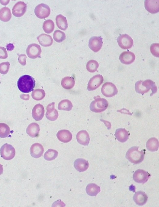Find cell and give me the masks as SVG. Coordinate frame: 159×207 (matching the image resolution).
<instances>
[{
	"instance_id": "cell-15",
	"label": "cell",
	"mask_w": 159,
	"mask_h": 207,
	"mask_svg": "<svg viewBox=\"0 0 159 207\" xmlns=\"http://www.w3.org/2000/svg\"><path fill=\"white\" fill-rule=\"evenodd\" d=\"M146 9L152 14L158 12L159 11V0H146L144 1Z\"/></svg>"
},
{
	"instance_id": "cell-28",
	"label": "cell",
	"mask_w": 159,
	"mask_h": 207,
	"mask_svg": "<svg viewBox=\"0 0 159 207\" xmlns=\"http://www.w3.org/2000/svg\"><path fill=\"white\" fill-rule=\"evenodd\" d=\"M61 84L62 87L65 89H71L75 84L74 78L72 77H65L62 79Z\"/></svg>"
},
{
	"instance_id": "cell-40",
	"label": "cell",
	"mask_w": 159,
	"mask_h": 207,
	"mask_svg": "<svg viewBox=\"0 0 159 207\" xmlns=\"http://www.w3.org/2000/svg\"><path fill=\"white\" fill-rule=\"evenodd\" d=\"M150 51L152 54L155 56H159V44L158 43H153L150 47Z\"/></svg>"
},
{
	"instance_id": "cell-9",
	"label": "cell",
	"mask_w": 159,
	"mask_h": 207,
	"mask_svg": "<svg viewBox=\"0 0 159 207\" xmlns=\"http://www.w3.org/2000/svg\"><path fill=\"white\" fill-rule=\"evenodd\" d=\"M41 52L40 46L36 43H32L29 45L26 50L28 56L32 59L40 58Z\"/></svg>"
},
{
	"instance_id": "cell-38",
	"label": "cell",
	"mask_w": 159,
	"mask_h": 207,
	"mask_svg": "<svg viewBox=\"0 0 159 207\" xmlns=\"http://www.w3.org/2000/svg\"><path fill=\"white\" fill-rule=\"evenodd\" d=\"M142 80H140L136 82L135 90L137 93L143 95L148 92L150 90L147 89L142 84Z\"/></svg>"
},
{
	"instance_id": "cell-13",
	"label": "cell",
	"mask_w": 159,
	"mask_h": 207,
	"mask_svg": "<svg viewBox=\"0 0 159 207\" xmlns=\"http://www.w3.org/2000/svg\"><path fill=\"white\" fill-rule=\"evenodd\" d=\"M55 102H52L49 104L46 108V116L48 119L51 121L56 120L58 116V112L55 108Z\"/></svg>"
},
{
	"instance_id": "cell-29",
	"label": "cell",
	"mask_w": 159,
	"mask_h": 207,
	"mask_svg": "<svg viewBox=\"0 0 159 207\" xmlns=\"http://www.w3.org/2000/svg\"><path fill=\"white\" fill-rule=\"evenodd\" d=\"M12 15L10 9L4 7L0 10V20L4 22L9 21L11 18Z\"/></svg>"
},
{
	"instance_id": "cell-41",
	"label": "cell",
	"mask_w": 159,
	"mask_h": 207,
	"mask_svg": "<svg viewBox=\"0 0 159 207\" xmlns=\"http://www.w3.org/2000/svg\"><path fill=\"white\" fill-rule=\"evenodd\" d=\"M7 57L8 54L6 48L0 46V59H5Z\"/></svg>"
},
{
	"instance_id": "cell-8",
	"label": "cell",
	"mask_w": 159,
	"mask_h": 207,
	"mask_svg": "<svg viewBox=\"0 0 159 207\" xmlns=\"http://www.w3.org/2000/svg\"><path fill=\"white\" fill-rule=\"evenodd\" d=\"M151 175L148 172L139 169L135 171L133 175V179L138 183L144 184L146 183Z\"/></svg>"
},
{
	"instance_id": "cell-4",
	"label": "cell",
	"mask_w": 159,
	"mask_h": 207,
	"mask_svg": "<svg viewBox=\"0 0 159 207\" xmlns=\"http://www.w3.org/2000/svg\"><path fill=\"white\" fill-rule=\"evenodd\" d=\"M16 153L14 148L11 144L6 143L1 147L0 149V154L1 157L6 160L12 159Z\"/></svg>"
},
{
	"instance_id": "cell-36",
	"label": "cell",
	"mask_w": 159,
	"mask_h": 207,
	"mask_svg": "<svg viewBox=\"0 0 159 207\" xmlns=\"http://www.w3.org/2000/svg\"><path fill=\"white\" fill-rule=\"evenodd\" d=\"M99 64L95 60H90L87 63L86 68L87 70L89 72L94 73L97 70Z\"/></svg>"
},
{
	"instance_id": "cell-1",
	"label": "cell",
	"mask_w": 159,
	"mask_h": 207,
	"mask_svg": "<svg viewBox=\"0 0 159 207\" xmlns=\"http://www.w3.org/2000/svg\"><path fill=\"white\" fill-rule=\"evenodd\" d=\"M19 90L24 93H28L33 90L35 85V80L31 76L25 75L20 77L17 82Z\"/></svg>"
},
{
	"instance_id": "cell-31",
	"label": "cell",
	"mask_w": 159,
	"mask_h": 207,
	"mask_svg": "<svg viewBox=\"0 0 159 207\" xmlns=\"http://www.w3.org/2000/svg\"><path fill=\"white\" fill-rule=\"evenodd\" d=\"M142 84L147 89L150 90H151L152 93L150 94L152 96L153 94L156 93L157 90V88L155 82L151 80L148 79L143 81H142Z\"/></svg>"
},
{
	"instance_id": "cell-33",
	"label": "cell",
	"mask_w": 159,
	"mask_h": 207,
	"mask_svg": "<svg viewBox=\"0 0 159 207\" xmlns=\"http://www.w3.org/2000/svg\"><path fill=\"white\" fill-rule=\"evenodd\" d=\"M31 96L34 99L37 101L40 100L45 97V93L43 90L37 89L33 90Z\"/></svg>"
},
{
	"instance_id": "cell-26",
	"label": "cell",
	"mask_w": 159,
	"mask_h": 207,
	"mask_svg": "<svg viewBox=\"0 0 159 207\" xmlns=\"http://www.w3.org/2000/svg\"><path fill=\"white\" fill-rule=\"evenodd\" d=\"M56 23L57 27L62 30H65L68 27L67 20L66 17L61 14L56 16Z\"/></svg>"
},
{
	"instance_id": "cell-45",
	"label": "cell",
	"mask_w": 159,
	"mask_h": 207,
	"mask_svg": "<svg viewBox=\"0 0 159 207\" xmlns=\"http://www.w3.org/2000/svg\"><path fill=\"white\" fill-rule=\"evenodd\" d=\"M3 172V167L2 165L0 164V175Z\"/></svg>"
},
{
	"instance_id": "cell-14",
	"label": "cell",
	"mask_w": 159,
	"mask_h": 207,
	"mask_svg": "<svg viewBox=\"0 0 159 207\" xmlns=\"http://www.w3.org/2000/svg\"><path fill=\"white\" fill-rule=\"evenodd\" d=\"M45 112L43 105L38 103L35 105L32 110V115L33 118L36 121L41 120L43 117Z\"/></svg>"
},
{
	"instance_id": "cell-25",
	"label": "cell",
	"mask_w": 159,
	"mask_h": 207,
	"mask_svg": "<svg viewBox=\"0 0 159 207\" xmlns=\"http://www.w3.org/2000/svg\"><path fill=\"white\" fill-rule=\"evenodd\" d=\"M87 194L91 196H96L100 192V187L94 183L89 184L86 188Z\"/></svg>"
},
{
	"instance_id": "cell-19",
	"label": "cell",
	"mask_w": 159,
	"mask_h": 207,
	"mask_svg": "<svg viewBox=\"0 0 159 207\" xmlns=\"http://www.w3.org/2000/svg\"><path fill=\"white\" fill-rule=\"evenodd\" d=\"M76 138L79 143L84 146H88L90 140L89 134L85 130L79 131L76 134Z\"/></svg>"
},
{
	"instance_id": "cell-3",
	"label": "cell",
	"mask_w": 159,
	"mask_h": 207,
	"mask_svg": "<svg viewBox=\"0 0 159 207\" xmlns=\"http://www.w3.org/2000/svg\"><path fill=\"white\" fill-rule=\"evenodd\" d=\"M94 100L90 105V109L93 112L98 113L104 111L107 108L108 103L107 100L100 96L94 97Z\"/></svg>"
},
{
	"instance_id": "cell-37",
	"label": "cell",
	"mask_w": 159,
	"mask_h": 207,
	"mask_svg": "<svg viewBox=\"0 0 159 207\" xmlns=\"http://www.w3.org/2000/svg\"><path fill=\"white\" fill-rule=\"evenodd\" d=\"M53 37L55 41L59 43L65 40L66 36L64 32L59 30H57L54 32Z\"/></svg>"
},
{
	"instance_id": "cell-18",
	"label": "cell",
	"mask_w": 159,
	"mask_h": 207,
	"mask_svg": "<svg viewBox=\"0 0 159 207\" xmlns=\"http://www.w3.org/2000/svg\"><path fill=\"white\" fill-rule=\"evenodd\" d=\"M148 198V196L145 192L139 191L135 193L134 195L133 199L137 205L142 206L146 203Z\"/></svg>"
},
{
	"instance_id": "cell-17",
	"label": "cell",
	"mask_w": 159,
	"mask_h": 207,
	"mask_svg": "<svg viewBox=\"0 0 159 207\" xmlns=\"http://www.w3.org/2000/svg\"><path fill=\"white\" fill-rule=\"evenodd\" d=\"M31 156L34 158H38L43 155L44 148L42 144L36 143L32 144L30 149Z\"/></svg>"
},
{
	"instance_id": "cell-46",
	"label": "cell",
	"mask_w": 159,
	"mask_h": 207,
	"mask_svg": "<svg viewBox=\"0 0 159 207\" xmlns=\"http://www.w3.org/2000/svg\"></svg>"
},
{
	"instance_id": "cell-20",
	"label": "cell",
	"mask_w": 159,
	"mask_h": 207,
	"mask_svg": "<svg viewBox=\"0 0 159 207\" xmlns=\"http://www.w3.org/2000/svg\"><path fill=\"white\" fill-rule=\"evenodd\" d=\"M58 140L61 142L67 143L70 141L72 138V135L68 130H59L57 134Z\"/></svg>"
},
{
	"instance_id": "cell-16",
	"label": "cell",
	"mask_w": 159,
	"mask_h": 207,
	"mask_svg": "<svg viewBox=\"0 0 159 207\" xmlns=\"http://www.w3.org/2000/svg\"><path fill=\"white\" fill-rule=\"evenodd\" d=\"M121 62L125 64L132 63L134 61L135 56L134 53L129 51H125L122 53L119 57Z\"/></svg>"
},
{
	"instance_id": "cell-42",
	"label": "cell",
	"mask_w": 159,
	"mask_h": 207,
	"mask_svg": "<svg viewBox=\"0 0 159 207\" xmlns=\"http://www.w3.org/2000/svg\"><path fill=\"white\" fill-rule=\"evenodd\" d=\"M27 56L25 54H20L19 55L18 61L19 63L23 66L26 64V59Z\"/></svg>"
},
{
	"instance_id": "cell-39",
	"label": "cell",
	"mask_w": 159,
	"mask_h": 207,
	"mask_svg": "<svg viewBox=\"0 0 159 207\" xmlns=\"http://www.w3.org/2000/svg\"><path fill=\"white\" fill-rule=\"evenodd\" d=\"M10 64L7 61L0 64V73L2 74H6L9 71Z\"/></svg>"
},
{
	"instance_id": "cell-5",
	"label": "cell",
	"mask_w": 159,
	"mask_h": 207,
	"mask_svg": "<svg viewBox=\"0 0 159 207\" xmlns=\"http://www.w3.org/2000/svg\"><path fill=\"white\" fill-rule=\"evenodd\" d=\"M118 90L113 83L107 82L104 84L101 88V92L105 97H112L118 93Z\"/></svg>"
},
{
	"instance_id": "cell-7",
	"label": "cell",
	"mask_w": 159,
	"mask_h": 207,
	"mask_svg": "<svg viewBox=\"0 0 159 207\" xmlns=\"http://www.w3.org/2000/svg\"><path fill=\"white\" fill-rule=\"evenodd\" d=\"M50 11L48 6L43 3L37 6L34 10L35 15L37 17L41 19L48 17L50 14Z\"/></svg>"
},
{
	"instance_id": "cell-30",
	"label": "cell",
	"mask_w": 159,
	"mask_h": 207,
	"mask_svg": "<svg viewBox=\"0 0 159 207\" xmlns=\"http://www.w3.org/2000/svg\"><path fill=\"white\" fill-rule=\"evenodd\" d=\"M73 104L68 99H65L61 101L58 103V109L59 110L69 111L71 110Z\"/></svg>"
},
{
	"instance_id": "cell-32",
	"label": "cell",
	"mask_w": 159,
	"mask_h": 207,
	"mask_svg": "<svg viewBox=\"0 0 159 207\" xmlns=\"http://www.w3.org/2000/svg\"><path fill=\"white\" fill-rule=\"evenodd\" d=\"M55 27L54 22L51 20H45L43 24V28L44 31L47 33H50L53 31Z\"/></svg>"
},
{
	"instance_id": "cell-44",
	"label": "cell",
	"mask_w": 159,
	"mask_h": 207,
	"mask_svg": "<svg viewBox=\"0 0 159 207\" xmlns=\"http://www.w3.org/2000/svg\"><path fill=\"white\" fill-rule=\"evenodd\" d=\"M21 98L24 100H28L29 98V95L28 94H22L20 96Z\"/></svg>"
},
{
	"instance_id": "cell-2",
	"label": "cell",
	"mask_w": 159,
	"mask_h": 207,
	"mask_svg": "<svg viewBox=\"0 0 159 207\" xmlns=\"http://www.w3.org/2000/svg\"><path fill=\"white\" fill-rule=\"evenodd\" d=\"M138 148L139 147L133 146L128 150L126 154V158L134 164H139L144 160L145 151H139Z\"/></svg>"
},
{
	"instance_id": "cell-10",
	"label": "cell",
	"mask_w": 159,
	"mask_h": 207,
	"mask_svg": "<svg viewBox=\"0 0 159 207\" xmlns=\"http://www.w3.org/2000/svg\"><path fill=\"white\" fill-rule=\"evenodd\" d=\"M103 78L100 74H97L92 77L89 80L87 86L89 91L94 90L98 87L103 82Z\"/></svg>"
},
{
	"instance_id": "cell-35",
	"label": "cell",
	"mask_w": 159,
	"mask_h": 207,
	"mask_svg": "<svg viewBox=\"0 0 159 207\" xmlns=\"http://www.w3.org/2000/svg\"><path fill=\"white\" fill-rule=\"evenodd\" d=\"M58 155V152L56 150L49 149L44 153V158L47 161H51L55 159Z\"/></svg>"
},
{
	"instance_id": "cell-34",
	"label": "cell",
	"mask_w": 159,
	"mask_h": 207,
	"mask_svg": "<svg viewBox=\"0 0 159 207\" xmlns=\"http://www.w3.org/2000/svg\"><path fill=\"white\" fill-rule=\"evenodd\" d=\"M10 133V129L8 125L5 123H0V138H6Z\"/></svg>"
},
{
	"instance_id": "cell-24",
	"label": "cell",
	"mask_w": 159,
	"mask_h": 207,
	"mask_svg": "<svg viewBox=\"0 0 159 207\" xmlns=\"http://www.w3.org/2000/svg\"><path fill=\"white\" fill-rule=\"evenodd\" d=\"M115 136L118 141L124 143L129 139V134L128 131L125 128H120L116 130Z\"/></svg>"
},
{
	"instance_id": "cell-27",
	"label": "cell",
	"mask_w": 159,
	"mask_h": 207,
	"mask_svg": "<svg viewBox=\"0 0 159 207\" xmlns=\"http://www.w3.org/2000/svg\"><path fill=\"white\" fill-rule=\"evenodd\" d=\"M147 149L150 151H157L159 148V142L155 137H152L147 141L146 144Z\"/></svg>"
},
{
	"instance_id": "cell-21",
	"label": "cell",
	"mask_w": 159,
	"mask_h": 207,
	"mask_svg": "<svg viewBox=\"0 0 159 207\" xmlns=\"http://www.w3.org/2000/svg\"><path fill=\"white\" fill-rule=\"evenodd\" d=\"M74 166L76 170L80 172L84 171L89 167L88 161L83 158L76 159L74 161Z\"/></svg>"
},
{
	"instance_id": "cell-22",
	"label": "cell",
	"mask_w": 159,
	"mask_h": 207,
	"mask_svg": "<svg viewBox=\"0 0 159 207\" xmlns=\"http://www.w3.org/2000/svg\"><path fill=\"white\" fill-rule=\"evenodd\" d=\"M39 44L42 46L48 47L51 46L53 40L51 36L45 33L40 35L37 37Z\"/></svg>"
},
{
	"instance_id": "cell-23",
	"label": "cell",
	"mask_w": 159,
	"mask_h": 207,
	"mask_svg": "<svg viewBox=\"0 0 159 207\" xmlns=\"http://www.w3.org/2000/svg\"><path fill=\"white\" fill-rule=\"evenodd\" d=\"M40 130L39 125L36 123L33 122L28 126L26 132L31 137L34 138L38 136Z\"/></svg>"
},
{
	"instance_id": "cell-6",
	"label": "cell",
	"mask_w": 159,
	"mask_h": 207,
	"mask_svg": "<svg viewBox=\"0 0 159 207\" xmlns=\"http://www.w3.org/2000/svg\"><path fill=\"white\" fill-rule=\"evenodd\" d=\"M117 40L119 46L123 49H129L133 44V39L126 34L120 35L117 37Z\"/></svg>"
},
{
	"instance_id": "cell-12",
	"label": "cell",
	"mask_w": 159,
	"mask_h": 207,
	"mask_svg": "<svg viewBox=\"0 0 159 207\" xmlns=\"http://www.w3.org/2000/svg\"><path fill=\"white\" fill-rule=\"evenodd\" d=\"M27 5L24 2L19 1L14 6L12 9V14L17 17L23 16L26 11Z\"/></svg>"
},
{
	"instance_id": "cell-43",
	"label": "cell",
	"mask_w": 159,
	"mask_h": 207,
	"mask_svg": "<svg viewBox=\"0 0 159 207\" xmlns=\"http://www.w3.org/2000/svg\"><path fill=\"white\" fill-rule=\"evenodd\" d=\"M6 47L7 50L9 51H11L13 50L15 47L13 44L11 43H9L7 44L6 46Z\"/></svg>"
},
{
	"instance_id": "cell-11",
	"label": "cell",
	"mask_w": 159,
	"mask_h": 207,
	"mask_svg": "<svg viewBox=\"0 0 159 207\" xmlns=\"http://www.w3.org/2000/svg\"><path fill=\"white\" fill-rule=\"evenodd\" d=\"M102 38L101 36H93L89 39V46L94 52L98 51L102 46Z\"/></svg>"
}]
</instances>
